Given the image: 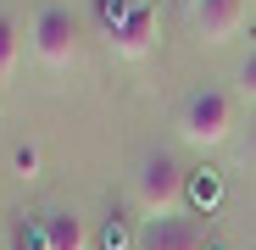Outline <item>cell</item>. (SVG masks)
I'll return each mask as SVG.
<instances>
[{"mask_svg":"<svg viewBox=\"0 0 256 250\" xmlns=\"http://www.w3.org/2000/svg\"><path fill=\"white\" fill-rule=\"evenodd\" d=\"M134 206L145 217H173L190 206V173L178 167L173 150H150L134 173Z\"/></svg>","mask_w":256,"mask_h":250,"instance_id":"cell-1","label":"cell"},{"mask_svg":"<svg viewBox=\"0 0 256 250\" xmlns=\"http://www.w3.org/2000/svg\"><path fill=\"white\" fill-rule=\"evenodd\" d=\"M178 139L190 150H218L234 139V100L218 83H200V89L178 106Z\"/></svg>","mask_w":256,"mask_h":250,"instance_id":"cell-2","label":"cell"},{"mask_svg":"<svg viewBox=\"0 0 256 250\" xmlns=\"http://www.w3.org/2000/svg\"><path fill=\"white\" fill-rule=\"evenodd\" d=\"M34 61L45 72H67L78 61V17L62 0H45L34 17Z\"/></svg>","mask_w":256,"mask_h":250,"instance_id":"cell-3","label":"cell"},{"mask_svg":"<svg viewBox=\"0 0 256 250\" xmlns=\"http://www.w3.org/2000/svg\"><path fill=\"white\" fill-rule=\"evenodd\" d=\"M250 28V0H195L190 6V33L200 39L206 50H223ZM256 39V28H250Z\"/></svg>","mask_w":256,"mask_h":250,"instance_id":"cell-4","label":"cell"},{"mask_svg":"<svg viewBox=\"0 0 256 250\" xmlns=\"http://www.w3.org/2000/svg\"><path fill=\"white\" fill-rule=\"evenodd\" d=\"M206 223L195 212H173V217H140L134 250H206Z\"/></svg>","mask_w":256,"mask_h":250,"instance_id":"cell-5","label":"cell"},{"mask_svg":"<svg viewBox=\"0 0 256 250\" xmlns=\"http://www.w3.org/2000/svg\"><path fill=\"white\" fill-rule=\"evenodd\" d=\"M106 45H112L117 61L150 56V45H156V6H150V0H134V6H128V11L106 28Z\"/></svg>","mask_w":256,"mask_h":250,"instance_id":"cell-6","label":"cell"},{"mask_svg":"<svg viewBox=\"0 0 256 250\" xmlns=\"http://www.w3.org/2000/svg\"><path fill=\"white\" fill-rule=\"evenodd\" d=\"M39 239H45V250H90L95 234L78 206H45L39 212Z\"/></svg>","mask_w":256,"mask_h":250,"instance_id":"cell-7","label":"cell"},{"mask_svg":"<svg viewBox=\"0 0 256 250\" xmlns=\"http://www.w3.org/2000/svg\"><path fill=\"white\" fill-rule=\"evenodd\" d=\"M218 200H223V178L212 173V167L190 173V206H195V217H212V212H218Z\"/></svg>","mask_w":256,"mask_h":250,"instance_id":"cell-8","label":"cell"},{"mask_svg":"<svg viewBox=\"0 0 256 250\" xmlns=\"http://www.w3.org/2000/svg\"><path fill=\"white\" fill-rule=\"evenodd\" d=\"M17 50H22V33H17V17L0 11V83L17 72Z\"/></svg>","mask_w":256,"mask_h":250,"instance_id":"cell-9","label":"cell"},{"mask_svg":"<svg viewBox=\"0 0 256 250\" xmlns=\"http://www.w3.org/2000/svg\"><path fill=\"white\" fill-rule=\"evenodd\" d=\"M12 173H17L22 184H28V178H39V145H34V139H22V145L12 150Z\"/></svg>","mask_w":256,"mask_h":250,"instance_id":"cell-10","label":"cell"},{"mask_svg":"<svg viewBox=\"0 0 256 250\" xmlns=\"http://www.w3.org/2000/svg\"><path fill=\"white\" fill-rule=\"evenodd\" d=\"M6 250H45V239H39V217H34V223H12Z\"/></svg>","mask_w":256,"mask_h":250,"instance_id":"cell-11","label":"cell"},{"mask_svg":"<svg viewBox=\"0 0 256 250\" xmlns=\"http://www.w3.org/2000/svg\"><path fill=\"white\" fill-rule=\"evenodd\" d=\"M234 83H240V95H245V100L256 106V45H250V50L240 56V67H234Z\"/></svg>","mask_w":256,"mask_h":250,"instance_id":"cell-12","label":"cell"},{"mask_svg":"<svg viewBox=\"0 0 256 250\" xmlns=\"http://www.w3.org/2000/svg\"><path fill=\"white\" fill-rule=\"evenodd\" d=\"M240 156H245V167H256V111H250V128H245V145H240Z\"/></svg>","mask_w":256,"mask_h":250,"instance_id":"cell-13","label":"cell"},{"mask_svg":"<svg viewBox=\"0 0 256 250\" xmlns=\"http://www.w3.org/2000/svg\"><path fill=\"white\" fill-rule=\"evenodd\" d=\"M250 28H256V0H250Z\"/></svg>","mask_w":256,"mask_h":250,"instance_id":"cell-14","label":"cell"}]
</instances>
